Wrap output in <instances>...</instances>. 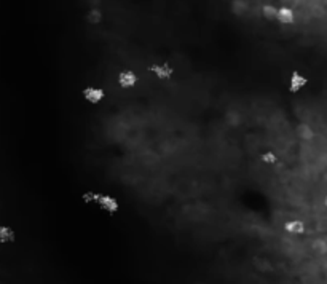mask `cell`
Returning <instances> with one entry per match:
<instances>
[{"label": "cell", "instance_id": "7", "mask_svg": "<svg viewBox=\"0 0 327 284\" xmlns=\"http://www.w3.org/2000/svg\"><path fill=\"white\" fill-rule=\"evenodd\" d=\"M278 22L283 26H292L295 22V13L290 7H281L278 11Z\"/></svg>", "mask_w": 327, "mask_h": 284}, {"label": "cell", "instance_id": "1", "mask_svg": "<svg viewBox=\"0 0 327 284\" xmlns=\"http://www.w3.org/2000/svg\"><path fill=\"white\" fill-rule=\"evenodd\" d=\"M80 98L85 102H88V104L98 106L106 99V89L102 87H93V85H89V87H85L80 89Z\"/></svg>", "mask_w": 327, "mask_h": 284}, {"label": "cell", "instance_id": "5", "mask_svg": "<svg viewBox=\"0 0 327 284\" xmlns=\"http://www.w3.org/2000/svg\"><path fill=\"white\" fill-rule=\"evenodd\" d=\"M83 22L88 24V26H101L102 21H104V13H102L101 8H89V10H85L83 13Z\"/></svg>", "mask_w": 327, "mask_h": 284}, {"label": "cell", "instance_id": "9", "mask_svg": "<svg viewBox=\"0 0 327 284\" xmlns=\"http://www.w3.org/2000/svg\"><path fill=\"white\" fill-rule=\"evenodd\" d=\"M260 160H262V163H265V165L275 166L278 163V153H275L273 150H268V152H263L260 155Z\"/></svg>", "mask_w": 327, "mask_h": 284}, {"label": "cell", "instance_id": "10", "mask_svg": "<svg viewBox=\"0 0 327 284\" xmlns=\"http://www.w3.org/2000/svg\"><path fill=\"white\" fill-rule=\"evenodd\" d=\"M319 268H321V267H319ZM318 271H319V270H318ZM316 275H318V273H316ZM313 278H314V276H313ZM308 280H311V278H308ZM308 280H305V281H308ZM295 283H300V281H295ZM271 284H283V283H271Z\"/></svg>", "mask_w": 327, "mask_h": 284}, {"label": "cell", "instance_id": "2", "mask_svg": "<svg viewBox=\"0 0 327 284\" xmlns=\"http://www.w3.org/2000/svg\"><path fill=\"white\" fill-rule=\"evenodd\" d=\"M139 83V75L134 70H122L117 75V85L122 89H131Z\"/></svg>", "mask_w": 327, "mask_h": 284}, {"label": "cell", "instance_id": "6", "mask_svg": "<svg viewBox=\"0 0 327 284\" xmlns=\"http://www.w3.org/2000/svg\"><path fill=\"white\" fill-rule=\"evenodd\" d=\"M0 243L2 244L16 243V230L13 228V225H7V223L0 225Z\"/></svg>", "mask_w": 327, "mask_h": 284}, {"label": "cell", "instance_id": "4", "mask_svg": "<svg viewBox=\"0 0 327 284\" xmlns=\"http://www.w3.org/2000/svg\"><path fill=\"white\" fill-rule=\"evenodd\" d=\"M308 85V78L306 75L302 74L300 70H294L292 75H290V80H289V89L290 93H300L302 89H305Z\"/></svg>", "mask_w": 327, "mask_h": 284}, {"label": "cell", "instance_id": "12", "mask_svg": "<svg viewBox=\"0 0 327 284\" xmlns=\"http://www.w3.org/2000/svg\"><path fill=\"white\" fill-rule=\"evenodd\" d=\"M195 284H206V283H195Z\"/></svg>", "mask_w": 327, "mask_h": 284}, {"label": "cell", "instance_id": "3", "mask_svg": "<svg viewBox=\"0 0 327 284\" xmlns=\"http://www.w3.org/2000/svg\"><path fill=\"white\" fill-rule=\"evenodd\" d=\"M149 69H150V72H152L156 78H158V80H163V82L171 80L173 75H174V67L171 64H168V63L152 64Z\"/></svg>", "mask_w": 327, "mask_h": 284}, {"label": "cell", "instance_id": "11", "mask_svg": "<svg viewBox=\"0 0 327 284\" xmlns=\"http://www.w3.org/2000/svg\"><path fill=\"white\" fill-rule=\"evenodd\" d=\"M324 204H326V208H327V197H326V200H324Z\"/></svg>", "mask_w": 327, "mask_h": 284}, {"label": "cell", "instance_id": "8", "mask_svg": "<svg viewBox=\"0 0 327 284\" xmlns=\"http://www.w3.org/2000/svg\"><path fill=\"white\" fill-rule=\"evenodd\" d=\"M284 230L289 235H294V237H302L306 232V225L302 220H290L284 225Z\"/></svg>", "mask_w": 327, "mask_h": 284}]
</instances>
